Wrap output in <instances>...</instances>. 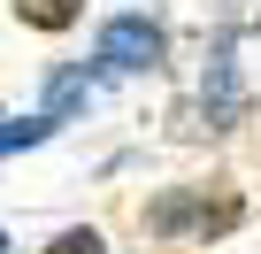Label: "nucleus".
Segmentation results:
<instances>
[{"label":"nucleus","mask_w":261,"mask_h":254,"mask_svg":"<svg viewBox=\"0 0 261 254\" xmlns=\"http://www.w3.org/2000/svg\"><path fill=\"white\" fill-rule=\"evenodd\" d=\"M16 8H23V24H31V31H69L85 0H16Z\"/></svg>","instance_id":"39448f33"},{"label":"nucleus","mask_w":261,"mask_h":254,"mask_svg":"<svg viewBox=\"0 0 261 254\" xmlns=\"http://www.w3.org/2000/svg\"><path fill=\"white\" fill-rule=\"evenodd\" d=\"M46 254H108V246H100V231H62Z\"/></svg>","instance_id":"0eeeda50"},{"label":"nucleus","mask_w":261,"mask_h":254,"mask_svg":"<svg viewBox=\"0 0 261 254\" xmlns=\"http://www.w3.org/2000/svg\"><path fill=\"white\" fill-rule=\"evenodd\" d=\"M238 62H230V47H215L207 54V77H200V116H207V131H230L238 123Z\"/></svg>","instance_id":"7ed1b4c3"},{"label":"nucleus","mask_w":261,"mask_h":254,"mask_svg":"<svg viewBox=\"0 0 261 254\" xmlns=\"http://www.w3.org/2000/svg\"><path fill=\"white\" fill-rule=\"evenodd\" d=\"M238 223V200L223 193V200H192V193H162L154 200V231H230Z\"/></svg>","instance_id":"f03ea898"},{"label":"nucleus","mask_w":261,"mask_h":254,"mask_svg":"<svg viewBox=\"0 0 261 254\" xmlns=\"http://www.w3.org/2000/svg\"><path fill=\"white\" fill-rule=\"evenodd\" d=\"M0 254H8V239H0Z\"/></svg>","instance_id":"6e6552de"},{"label":"nucleus","mask_w":261,"mask_h":254,"mask_svg":"<svg viewBox=\"0 0 261 254\" xmlns=\"http://www.w3.org/2000/svg\"><path fill=\"white\" fill-rule=\"evenodd\" d=\"M162 62V24H146V16H115L108 31H100V70H154Z\"/></svg>","instance_id":"f257e3e1"},{"label":"nucleus","mask_w":261,"mask_h":254,"mask_svg":"<svg viewBox=\"0 0 261 254\" xmlns=\"http://www.w3.org/2000/svg\"><path fill=\"white\" fill-rule=\"evenodd\" d=\"M85 100H92V85H85V70H77V62L46 77V116H54V123H62V116H77Z\"/></svg>","instance_id":"20e7f679"},{"label":"nucleus","mask_w":261,"mask_h":254,"mask_svg":"<svg viewBox=\"0 0 261 254\" xmlns=\"http://www.w3.org/2000/svg\"><path fill=\"white\" fill-rule=\"evenodd\" d=\"M54 131V116H23V123H0V154H23V147H39Z\"/></svg>","instance_id":"423d86ee"}]
</instances>
